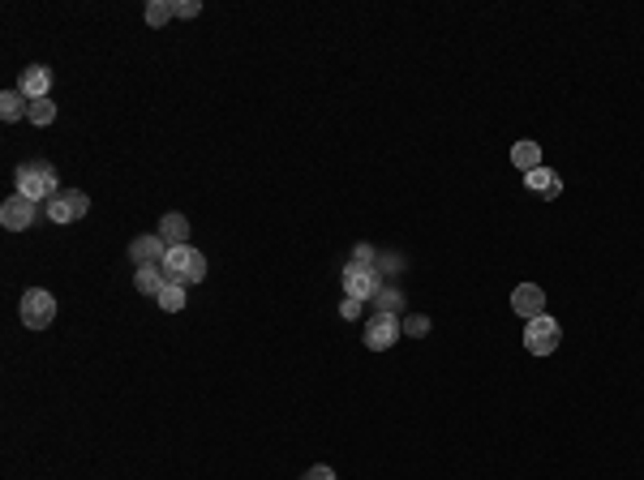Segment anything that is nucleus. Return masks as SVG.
<instances>
[{
	"mask_svg": "<svg viewBox=\"0 0 644 480\" xmlns=\"http://www.w3.org/2000/svg\"><path fill=\"white\" fill-rule=\"evenodd\" d=\"M86 211H91V197L82 189L57 193V197L48 202V219H52V223H78V219H86Z\"/></svg>",
	"mask_w": 644,
	"mask_h": 480,
	"instance_id": "7",
	"label": "nucleus"
},
{
	"mask_svg": "<svg viewBox=\"0 0 644 480\" xmlns=\"http://www.w3.org/2000/svg\"><path fill=\"white\" fill-rule=\"evenodd\" d=\"M525 185H528L533 193L550 197V202H554V197L563 193V180H559V172H550L546 163H542V168H533V172H525Z\"/></svg>",
	"mask_w": 644,
	"mask_h": 480,
	"instance_id": "12",
	"label": "nucleus"
},
{
	"mask_svg": "<svg viewBox=\"0 0 644 480\" xmlns=\"http://www.w3.org/2000/svg\"><path fill=\"white\" fill-rule=\"evenodd\" d=\"M340 284H344V296H352V301H374L378 292L387 288L378 270H374V266H357V262H348V266H344Z\"/></svg>",
	"mask_w": 644,
	"mask_h": 480,
	"instance_id": "4",
	"label": "nucleus"
},
{
	"mask_svg": "<svg viewBox=\"0 0 644 480\" xmlns=\"http://www.w3.org/2000/svg\"><path fill=\"white\" fill-rule=\"evenodd\" d=\"M400 327H404V335H409V339H426V335H429V318H426V313H409Z\"/></svg>",
	"mask_w": 644,
	"mask_h": 480,
	"instance_id": "21",
	"label": "nucleus"
},
{
	"mask_svg": "<svg viewBox=\"0 0 644 480\" xmlns=\"http://www.w3.org/2000/svg\"><path fill=\"white\" fill-rule=\"evenodd\" d=\"M361 305H366V301H352V296H344V301H340V318H344V322H357V318H361Z\"/></svg>",
	"mask_w": 644,
	"mask_h": 480,
	"instance_id": "22",
	"label": "nucleus"
},
{
	"mask_svg": "<svg viewBox=\"0 0 644 480\" xmlns=\"http://www.w3.org/2000/svg\"><path fill=\"white\" fill-rule=\"evenodd\" d=\"M400 318H391V313H370V322H366V347L370 352H387V347L400 344Z\"/></svg>",
	"mask_w": 644,
	"mask_h": 480,
	"instance_id": "6",
	"label": "nucleus"
},
{
	"mask_svg": "<svg viewBox=\"0 0 644 480\" xmlns=\"http://www.w3.org/2000/svg\"><path fill=\"white\" fill-rule=\"evenodd\" d=\"M559 344H563V327H559L550 313L533 318V322L525 327V347L533 352V356H550V352H559Z\"/></svg>",
	"mask_w": 644,
	"mask_h": 480,
	"instance_id": "5",
	"label": "nucleus"
},
{
	"mask_svg": "<svg viewBox=\"0 0 644 480\" xmlns=\"http://www.w3.org/2000/svg\"><path fill=\"white\" fill-rule=\"evenodd\" d=\"M163 257H168V245H163V236H137L129 240V262L134 266H163Z\"/></svg>",
	"mask_w": 644,
	"mask_h": 480,
	"instance_id": "9",
	"label": "nucleus"
},
{
	"mask_svg": "<svg viewBox=\"0 0 644 480\" xmlns=\"http://www.w3.org/2000/svg\"><path fill=\"white\" fill-rule=\"evenodd\" d=\"M172 18H176V0H151L146 4V22L151 26H168Z\"/></svg>",
	"mask_w": 644,
	"mask_h": 480,
	"instance_id": "19",
	"label": "nucleus"
},
{
	"mask_svg": "<svg viewBox=\"0 0 644 480\" xmlns=\"http://www.w3.org/2000/svg\"><path fill=\"white\" fill-rule=\"evenodd\" d=\"M57 322V296L48 288H26L22 292V327L26 330H48Z\"/></svg>",
	"mask_w": 644,
	"mask_h": 480,
	"instance_id": "3",
	"label": "nucleus"
},
{
	"mask_svg": "<svg viewBox=\"0 0 644 480\" xmlns=\"http://www.w3.org/2000/svg\"><path fill=\"white\" fill-rule=\"evenodd\" d=\"M0 116L13 125V120H22V116H31V103H26V95L22 91H4L0 95Z\"/></svg>",
	"mask_w": 644,
	"mask_h": 480,
	"instance_id": "16",
	"label": "nucleus"
},
{
	"mask_svg": "<svg viewBox=\"0 0 644 480\" xmlns=\"http://www.w3.org/2000/svg\"><path fill=\"white\" fill-rule=\"evenodd\" d=\"M511 163H516V168H520V172H533V168H542V146H537V142H516V146H511Z\"/></svg>",
	"mask_w": 644,
	"mask_h": 480,
	"instance_id": "15",
	"label": "nucleus"
},
{
	"mask_svg": "<svg viewBox=\"0 0 644 480\" xmlns=\"http://www.w3.org/2000/svg\"><path fill=\"white\" fill-rule=\"evenodd\" d=\"M511 309H516L525 322H533V318L546 313V292L537 288V284H520V288L511 292Z\"/></svg>",
	"mask_w": 644,
	"mask_h": 480,
	"instance_id": "10",
	"label": "nucleus"
},
{
	"mask_svg": "<svg viewBox=\"0 0 644 480\" xmlns=\"http://www.w3.org/2000/svg\"><path fill=\"white\" fill-rule=\"evenodd\" d=\"M163 275H168V284H181V288L202 284V279H207V257H202L194 245H176V249H168V257H163Z\"/></svg>",
	"mask_w": 644,
	"mask_h": 480,
	"instance_id": "1",
	"label": "nucleus"
},
{
	"mask_svg": "<svg viewBox=\"0 0 644 480\" xmlns=\"http://www.w3.org/2000/svg\"><path fill=\"white\" fill-rule=\"evenodd\" d=\"M159 236H163V245H168V249H176V245H185V240H190V219H185V214H163V219H159Z\"/></svg>",
	"mask_w": 644,
	"mask_h": 480,
	"instance_id": "13",
	"label": "nucleus"
},
{
	"mask_svg": "<svg viewBox=\"0 0 644 480\" xmlns=\"http://www.w3.org/2000/svg\"><path fill=\"white\" fill-rule=\"evenodd\" d=\"M35 214H40V206L31 202V197H22V193H13L4 206H0V223L9 231H26L31 223H35Z\"/></svg>",
	"mask_w": 644,
	"mask_h": 480,
	"instance_id": "8",
	"label": "nucleus"
},
{
	"mask_svg": "<svg viewBox=\"0 0 644 480\" xmlns=\"http://www.w3.org/2000/svg\"><path fill=\"white\" fill-rule=\"evenodd\" d=\"M352 262H357V266H374V249L370 245H357V249H352Z\"/></svg>",
	"mask_w": 644,
	"mask_h": 480,
	"instance_id": "24",
	"label": "nucleus"
},
{
	"mask_svg": "<svg viewBox=\"0 0 644 480\" xmlns=\"http://www.w3.org/2000/svg\"><path fill=\"white\" fill-rule=\"evenodd\" d=\"M198 13H202L198 0H176V18H198Z\"/></svg>",
	"mask_w": 644,
	"mask_h": 480,
	"instance_id": "23",
	"label": "nucleus"
},
{
	"mask_svg": "<svg viewBox=\"0 0 644 480\" xmlns=\"http://www.w3.org/2000/svg\"><path fill=\"white\" fill-rule=\"evenodd\" d=\"M301 480H335V472H331V467H322V463H318V467H310V472H305Z\"/></svg>",
	"mask_w": 644,
	"mask_h": 480,
	"instance_id": "25",
	"label": "nucleus"
},
{
	"mask_svg": "<svg viewBox=\"0 0 644 480\" xmlns=\"http://www.w3.org/2000/svg\"><path fill=\"white\" fill-rule=\"evenodd\" d=\"M155 301L163 313H181V309H185V288H181V284H163V292H159Z\"/></svg>",
	"mask_w": 644,
	"mask_h": 480,
	"instance_id": "18",
	"label": "nucleus"
},
{
	"mask_svg": "<svg viewBox=\"0 0 644 480\" xmlns=\"http://www.w3.org/2000/svg\"><path fill=\"white\" fill-rule=\"evenodd\" d=\"M400 309H404V292L400 288H383L374 296V313H391V318H395Z\"/></svg>",
	"mask_w": 644,
	"mask_h": 480,
	"instance_id": "17",
	"label": "nucleus"
},
{
	"mask_svg": "<svg viewBox=\"0 0 644 480\" xmlns=\"http://www.w3.org/2000/svg\"><path fill=\"white\" fill-rule=\"evenodd\" d=\"M18 91L31 99V103H35V99H48V91H52V69H48V65H26L18 77Z\"/></svg>",
	"mask_w": 644,
	"mask_h": 480,
	"instance_id": "11",
	"label": "nucleus"
},
{
	"mask_svg": "<svg viewBox=\"0 0 644 480\" xmlns=\"http://www.w3.org/2000/svg\"><path fill=\"white\" fill-rule=\"evenodd\" d=\"M18 193L22 197H31V202H52L57 197V168L52 163H22L18 168Z\"/></svg>",
	"mask_w": 644,
	"mask_h": 480,
	"instance_id": "2",
	"label": "nucleus"
},
{
	"mask_svg": "<svg viewBox=\"0 0 644 480\" xmlns=\"http://www.w3.org/2000/svg\"><path fill=\"white\" fill-rule=\"evenodd\" d=\"M163 284H168L163 266H137L134 270V288L142 292V296H159V292H163Z\"/></svg>",
	"mask_w": 644,
	"mask_h": 480,
	"instance_id": "14",
	"label": "nucleus"
},
{
	"mask_svg": "<svg viewBox=\"0 0 644 480\" xmlns=\"http://www.w3.org/2000/svg\"><path fill=\"white\" fill-rule=\"evenodd\" d=\"M26 120H31V125H52V120H57V103H52V99H35Z\"/></svg>",
	"mask_w": 644,
	"mask_h": 480,
	"instance_id": "20",
	"label": "nucleus"
}]
</instances>
